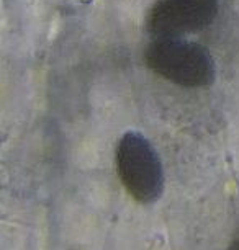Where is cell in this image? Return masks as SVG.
<instances>
[{
    "instance_id": "4",
    "label": "cell",
    "mask_w": 239,
    "mask_h": 250,
    "mask_svg": "<svg viewBox=\"0 0 239 250\" xmlns=\"http://www.w3.org/2000/svg\"><path fill=\"white\" fill-rule=\"evenodd\" d=\"M228 250H239V237H238L236 240H234V242H233L231 245H229Z\"/></svg>"
},
{
    "instance_id": "3",
    "label": "cell",
    "mask_w": 239,
    "mask_h": 250,
    "mask_svg": "<svg viewBox=\"0 0 239 250\" xmlns=\"http://www.w3.org/2000/svg\"><path fill=\"white\" fill-rule=\"evenodd\" d=\"M218 0H157L146 17V31L156 38H182L210 26Z\"/></svg>"
},
{
    "instance_id": "2",
    "label": "cell",
    "mask_w": 239,
    "mask_h": 250,
    "mask_svg": "<svg viewBox=\"0 0 239 250\" xmlns=\"http://www.w3.org/2000/svg\"><path fill=\"white\" fill-rule=\"evenodd\" d=\"M115 162L118 177L130 196L143 205L161 198L166 187L164 167L146 136L138 131L125 133L116 144Z\"/></svg>"
},
{
    "instance_id": "1",
    "label": "cell",
    "mask_w": 239,
    "mask_h": 250,
    "mask_svg": "<svg viewBox=\"0 0 239 250\" xmlns=\"http://www.w3.org/2000/svg\"><path fill=\"white\" fill-rule=\"evenodd\" d=\"M154 74L184 88H203L217 79V64L203 46L184 38H156L144 53Z\"/></svg>"
}]
</instances>
